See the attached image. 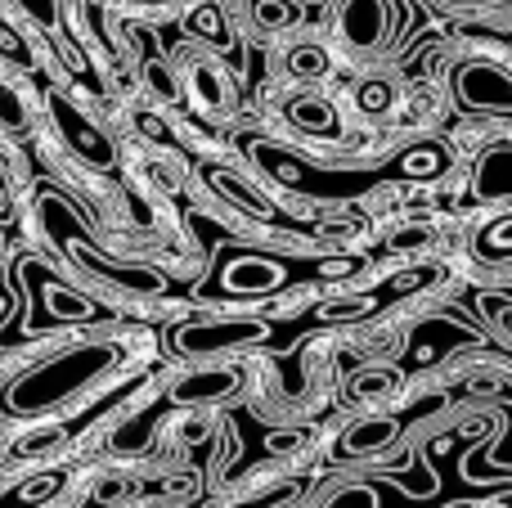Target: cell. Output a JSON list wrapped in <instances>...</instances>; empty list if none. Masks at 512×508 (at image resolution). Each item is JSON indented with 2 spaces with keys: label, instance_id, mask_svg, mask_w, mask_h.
Wrapping results in <instances>:
<instances>
[{
  "label": "cell",
  "instance_id": "cell-1",
  "mask_svg": "<svg viewBox=\"0 0 512 508\" xmlns=\"http://www.w3.org/2000/svg\"><path fill=\"white\" fill-rule=\"evenodd\" d=\"M463 99L477 108H512V77H504L495 68L463 72Z\"/></svg>",
  "mask_w": 512,
  "mask_h": 508
},
{
  "label": "cell",
  "instance_id": "cell-2",
  "mask_svg": "<svg viewBox=\"0 0 512 508\" xmlns=\"http://www.w3.org/2000/svg\"><path fill=\"white\" fill-rule=\"evenodd\" d=\"M54 113H59V126L68 131V140H72V149L81 153V158H90V162H99V167H113V149H108V140L99 131H90L86 122H81L77 113H72L68 104H54Z\"/></svg>",
  "mask_w": 512,
  "mask_h": 508
},
{
  "label": "cell",
  "instance_id": "cell-3",
  "mask_svg": "<svg viewBox=\"0 0 512 508\" xmlns=\"http://www.w3.org/2000/svg\"><path fill=\"white\" fill-rule=\"evenodd\" d=\"M382 27H387V14H382L378 0H351V5H346V36H351L355 45L378 41Z\"/></svg>",
  "mask_w": 512,
  "mask_h": 508
},
{
  "label": "cell",
  "instance_id": "cell-4",
  "mask_svg": "<svg viewBox=\"0 0 512 508\" xmlns=\"http://www.w3.org/2000/svg\"><path fill=\"white\" fill-rule=\"evenodd\" d=\"M481 194H512V149H495L481 162Z\"/></svg>",
  "mask_w": 512,
  "mask_h": 508
},
{
  "label": "cell",
  "instance_id": "cell-5",
  "mask_svg": "<svg viewBox=\"0 0 512 508\" xmlns=\"http://www.w3.org/2000/svg\"><path fill=\"white\" fill-rule=\"evenodd\" d=\"M292 122L306 126V131H319V135H333L337 131V117L324 99H297L292 104Z\"/></svg>",
  "mask_w": 512,
  "mask_h": 508
},
{
  "label": "cell",
  "instance_id": "cell-6",
  "mask_svg": "<svg viewBox=\"0 0 512 508\" xmlns=\"http://www.w3.org/2000/svg\"><path fill=\"white\" fill-rule=\"evenodd\" d=\"M189 32H194L198 41L230 45V41H225V23H221V9H216V5H198L194 14H189Z\"/></svg>",
  "mask_w": 512,
  "mask_h": 508
},
{
  "label": "cell",
  "instance_id": "cell-7",
  "mask_svg": "<svg viewBox=\"0 0 512 508\" xmlns=\"http://www.w3.org/2000/svg\"><path fill=\"white\" fill-rule=\"evenodd\" d=\"M274 279H279L274 266H234L230 270V288H243V293H261V288H270Z\"/></svg>",
  "mask_w": 512,
  "mask_h": 508
},
{
  "label": "cell",
  "instance_id": "cell-8",
  "mask_svg": "<svg viewBox=\"0 0 512 508\" xmlns=\"http://www.w3.org/2000/svg\"><path fill=\"white\" fill-rule=\"evenodd\" d=\"M252 14L265 32H274V27H288L292 18H297V9H292L288 0H252Z\"/></svg>",
  "mask_w": 512,
  "mask_h": 508
},
{
  "label": "cell",
  "instance_id": "cell-9",
  "mask_svg": "<svg viewBox=\"0 0 512 508\" xmlns=\"http://www.w3.org/2000/svg\"><path fill=\"white\" fill-rule=\"evenodd\" d=\"M261 338L256 324H230V333H207V338H189V347H225V342H248Z\"/></svg>",
  "mask_w": 512,
  "mask_h": 508
},
{
  "label": "cell",
  "instance_id": "cell-10",
  "mask_svg": "<svg viewBox=\"0 0 512 508\" xmlns=\"http://www.w3.org/2000/svg\"><path fill=\"white\" fill-rule=\"evenodd\" d=\"M288 68L297 72V77H319V72H324V54H319L315 45H297L292 59H288Z\"/></svg>",
  "mask_w": 512,
  "mask_h": 508
},
{
  "label": "cell",
  "instance_id": "cell-11",
  "mask_svg": "<svg viewBox=\"0 0 512 508\" xmlns=\"http://www.w3.org/2000/svg\"><path fill=\"white\" fill-rule=\"evenodd\" d=\"M194 86H198V95H203L207 99V108H221V72H216V68H198L194 72Z\"/></svg>",
  "mask_w": 512,
  "mask_h": 508
},
{
  "label": "cell",
  "instance_id": "cell-12",
  "mask_svg": "<svg viewBox=\"0 0 512 508\" xmlns=\"http://www.w3.org/2000/svg\"><path fill=\"white\" fill-rule=\"evenodd\" d=\"M216 185H221L225 189V194H234V198H239V203L243 207H248V212H256V216H265V212H270V207H265V198H256V194H248V189H239V180H230V176H221V171H216Z\"/></svg>",
  "mask_w": 512,
  "mask_h": 508
},
{
  "label": "cell",
  "instance_id": "cell-13",
  "mask_svg": "<svg viewBox=\"0 0 512 508\" xmlns=\"http://www.w3.org/2000/svg\"><path fill=\"white\" fill-rule=\"evenodd\" d=\"M0 54L14 63H32V50H27V41H18V32L9 23H0Z\"/></svg>",
  "mask_w": 512,
  "mask_h": 508
},
{
  "label": "cell",
  "instance_id": "cell-14",
  "mask_svg": "<svg viewBox=\"0 0 512 508\" xmlns=\"http://www.w3.org/2000/svg\"><path fill=\"white\" fill-rule=\"evenodd\" d=\"M18 5H23L27 14H32L41 27H50V32L59 27V14H54V0H18Z\"/></svg>",
  "mask_w": 512,
  "mask_h": 508
},
{
  "label": "cell",
  "instance_id": "cell-15",
  "mask_svg": "<svg viewBox=\"0 0 512 508\" xmlns=\"http://www.w3.org/2000/svg\"><path fill=\"white\" fill-rule=\"evenodd\" d=\"M0 122H5V126H18V122H23V113H18V99L9 95L5 86H0Z\"/></svg>",
  "mask_w": 512,
  "mask_h": 508
},
{
  "label": "cell",
  "instance_id": "cell-16",
  "mask_svg": "<svg viewBox=\"0 0 512 508\" xmlns=\"http://www.w3.org/2000/svg\"><path fill=\"white\" fill-rule=\"evenodd\" d=\"M149 77H153V90H158L162 99H176V81H167V68H158V63H149Z\"/></svg>",
  "mask_w": 512,
  "mask_h": 508
},
{
  "label": "cell",
  "instance_id": "cell-17",
  "mask_svg": "<svg viewBox=\"0 0 512 508\" xmlns=\"http://www.w3.org/2000/svg\"><path fill=\"white\" fill-rule=\"evenodd\" d=\"M387 99H391V90H387V86H364L360 104H364V108H369V113H373V108H382V104H387Z\"/></svg>",
  "mask_w": 512,
  "mask_h": 508
},
{
  "label": "cell",
  "instance_id": "cell-18",
  "mask_svg": "<svg viewBox=\"0 0 512 508\" xmlns=\"http://www.w3.org/2000/svg\"><path fill=\"white\" fill-rule=\"evenodd\" d=\"M9 212V198H5V180H0V216Z\"/></svg>",
  "mask_w": 512,
  "mask_h": 508
}]
</instances>
